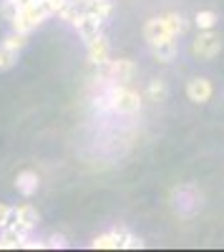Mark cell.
<instances>
[{"mask_svg": "<svg viewBox=\"0 0 224 252\" xmlns=\"http://www.w3.org/2000/svg\"><path fill=\"white\" fill-rule=\"evenodd\" d=\"M194 23H196L199 31H209V28H214V26L219 23V15H217L214 10H199V13L194 15Z\"/></svg>", "mask_w": 224, "mask_h": 252, "instance_id": "obj_17", "label": "cell"}, {"mask_svg": "<svg viewBox=\"0 0 224 252\" xmlns=\"http://www.w3.org/2000/svg\"><path fill=\"white\" fill-rule=\"evenodd\" d=\"M3 46L5 48H10V51H20V48H23L26 46V33H13V35H8L5 40H3Z\"/></svg>", "mask_w": 224, "mask_h": 252, "instance_id": "obj_19", "label": "cell"}, {"mask_svg": "<svg viewBox=\"0 0 224 252\" xmlns=\"http://www.w3.org/2000/svg\"><path fill=\"white\" fill-rule=\"evenodd\" d=\"M169 28L164 23V15H156V18H149L146 23H144V38H146V43H156V40L161 38H169ZM176 38V35H174Z\"/></svg>", "mask_w": 224, "mask_h": 252, "instance_id": "obj_9", "label": "cell"}, {"mask_svg": "<svg viewBox=\"0 0 224 252\" xmlns=\"http://www.w3.org/2000/svg\"><path fill=\"white\" fill-rule=\"evenodd\" d=\"M169 96V89H167V81H161V78H151L149 81V86H146V98L154 101V103H161V101H167Z\"/></svg>", "mask_w": 224, "mask_h": 252, "instance_id": "obj_15", "label": "cell"}, {"mask_svg": "<svg viewBox=\"0 0 224 252\" xmlns=\"http://www.w3.org/2000/svg\"><path fill=\"white\" fill-rule=\"evenodd\" d=\"M26 237H28V235H23L20 229H15V227H5L3 237H0V250H18V247H23Z\"/></svg>", "mask_w": 224, "mask_h": 252, "instance_id": "obj_14", "label": "cell"}, {"mask_svg": "<svg viewBox=\"0 0 224 252\" xmlns=\"http://www.w3.org/2000/svg\"><path fill=\"white\" fill-rule=\"evenodd\" d=\"M66 245H68V242H66V237H63V235H51V237H48V242H46V247H53V250H56V247L63 250Z\"/></svg>", "mask_w": 224, "mask_h": 252, "instance_id": "obj_23", "label": "cell"}, {"mask_svg": "<svg viewBox=\"0 0 224 252\" xmlns=\"http://www.w3.org/2000/svg\"><path fill=\"white\" fill-rule=\"evenodd\" d=\"M13 217H15V209L8 207V204H0V229H5L13 224Z\"/></svg>", "mask_w": 224, "mask_h": 252, "instance_id": "obj_21", "label": "cell"}, {"mask_svg": "<svg viewBox=\"0 0 224 252\" xmlns=\"http://www.w3.org/2000/svg\"><path fill=\"white\" fill-rule=\"evenodd\" d=\"M0 13H3L5 20H10V23H13V20L18 18V13H20V5L15 3V0H5L3 8H0Z\"/></svg>", "mask_w": 224, "mask_h": 252, "instance_id": "obj_20", "label": "cell"}, {"mask_svg": "<svg viewBox=\"0 0 224 252\" xmlns=\"http://www.w3.org/2000/svg\"><path fill=\"white\" fill-rule=\"evenodd\" d=\"M139 247H144V242L134 237L131 232H124V250H139Z\"/></svg>", "mask_w": 224, "mask_h": 252, "instance_id": "obj_22", "label": "cell"}, {"mask_svg": "<svg viewBox=\"0 0 224 252\" xmlns=\"http://www.w3.org/2000/svg\"><path fill=\"white\" fill-rule=\"evenodd\" d=\"M46 18H51L48 10H46V5L40 3V0H33V3H28V5L20 8L18 18L13 20V28H15L18 33H26V35H28L33 28H38L40 23H43Z\"/></svg>", "mask_w": 224, "mask_h": 252, "instance_id": "obj_3", "label": "cell"}, {"mask_svg": "<svg viewBox=\"0 0 224 252\" xmlns=\"http://www.w3.org/2000/svg\"><path fill=\"white\" fill-rule=\"evenodd\" d=\"M38 222H40L38 209L33 204H20V207H15V217H13V224L10 227L20 229L23 235H30L33 229L38 227Z\"/></svg>", "mask_w": 224, "mask_h": 252, "instance_id": "obj_6", "label": "cell"}, {"mask_svg": "<svg viewBox=\"0 0 224 252\" xmlns=\"http://www.w3.org/2000/svg\"><path fill=\"white\" fill-rule=\"evenodd\" d=\"M149 48H151V56H154L156 61H161V63L174 61L176 53H179V46H176V38H174V35L161 38V40H156V43H149Z\"/></svg>", "mask_w": 224, "mask_h": 252, "instance_id": "obj_8", "label": "cell"}, {"mask_svg": "<svg viewBox=\"0 0 224 252\" xmlns=\"http://www.w3.org/2000/svg\"><path fill=\"white\" fill-rule=\"evenodd\" d=\"M93 250H124V232H106V235H98L93 242H91Z\"/></svg>", "mask_w": 224, "mask_h": 252, "instance_id": "obj_12", "label": "cell"}, {"mask_svg": "<svg viewBox=\"0 0 224 252\" xmlns=\"http://www.w3.org/2000/svg\"><path fill=\"white\" fill-rule=\"evenodd\" d=\"M81 5L86 13H93L101 20H109L113 13V0H81Z\"/></svg>", "mask_w": 224, "mask_h": 252, "instance_id": "obj_13", "label": "cell"}, {"mask_svg": "<svg viewBox=\"0 0 224 252\" xmlns=\"http://www.w3.org/2000/svg\"><path fill=\"white\" fill-rule=\"evenodd\" d=\"M222 48H224V40H222V35H219L214 28L199 31L196 38L192 40V53H194V58H199V61H212L214 56L222 53Z\"/></svg>", "mask_w": 224, "mask_h": 252, "instance_id": "obj_2", "label": "cell"}, {"mask_svg": "<svg viewBox=\"0 0 224 252\" xmlns=\"http://www.w3.org/2000/svg\"><path fill=\"white\" fill-rule=\"evenodd\" d=\"M212 94H214V89H212V81L209 78L194 76V78L187 81V98L192 103H199V106H201V103H209Z\"/></svg>", "mask_w": 224, "mask_h": 252, "instance_id": "obj_7", "label": "cell"}, {"mask_svg": "<svg viewBox=\"0 0 224 252\" xmlns=\"http://www.w3.org/2000/svg\"><path fill=\"white\" fill-rule=\"evenodd\" d=\"M164 23H167L169 33H171V35H176V38L187 33V20L181 18L179 13H167V15H164Z\"/></svg>", "mask_w": 224, "mask_h": 252, "instance_id": "obj_16", "label": "cell"}, {"mask_svg": "<svg viewBox=\"0 0 224 252\" xmlns=\"http://www.w3.org/2000/svg\"><path fill=\"white\" fill-rule=\"evenodd\" d=\"M98 68L111 83H129L134 78V71H136L131 58H113V61L109 58L104 66H98Z\"/></svg>", "mask_w": 224, "mask_h": 252, "instance_id": "obj_4", "label": "cell"}, {"mask_svg": "<svg viewBox=\"0 0 224 252\" xmlns=\"http://www.w3.org/2000/svg\"><path fill=\"white\" fill-rule=\"evenodd\" d=\"M38 184H40V179H38V174L33 169H23V172H18V177H15V189L23 197H33L38 192Z\"/></svg>", "mask_w": 224, "mask_h": 252, "instance_id": "obj_11", "label": "cell"}, {"mask_svg": "<svg viewBox=\"0 0 224 252\" xmlns=\"http://www.w3.org/2000/svg\"><path fill=\"white\" fill-rule=\"evenodd\" d=\"M106 96H109V109L116 114H136L141 109V96L134 89H129L126 83H111L106 89Z\"/></svg>", "mask_w": 224, "mask_h": 252, "instance_id": "obj_1", "label": "cell"}, {"mask_svg": "<svg viewBox=\"0 0 224 252\" xmlns=\"http://www.w3.org/2000/svg\"><path fill=\"white\" fill-rule=\"evenodd\" d=\"M88 61L93 63V66H104V63L109 61V40L106 35H98L93 40H88Z\"/></svg>", "mask_w": 224, "mask_h": 252, "instance_id": "obj_10", "label": "cell"}, {"mask_svg": "<svg viewBox=\"0 0 224 252\" xmlns=\"http://www.w3.org/2000/svg\"><path fill=\"white\" fill-rule=\"evenodd\" d=\"M15 61H18V51H10V48H5V46H0V71L13 68Z\"/></svg>", "mask_w": 224, "mask_h": 252, "instance_id": "obj_18", "label": "cell"}, {"mask_svg": "<svg viewBox=\"0 0 224 252\" xmlns=\"http://www.w3.org/2000/svg\"><path fill=\"white\" fill-rule=\"evenodd\" d=\"M104 23H106V20H101L98 15L84 10V13H81V18L76 20L73 26H76L78 35L88 43V40H93V38H98V35H104Z\"/></svg>", "mask_w": 224, "mask_h": 252, "instance_id": "obj_5", "label": "cell"}]
</instances>
